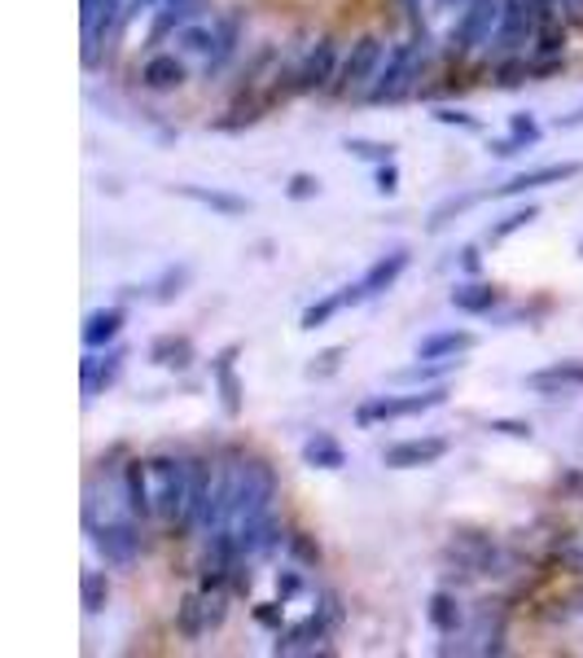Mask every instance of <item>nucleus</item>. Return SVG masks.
Wrapping results in <instances>:
<instances>
[{
  "label": "nucleus",
  "instance_id": "18",
  "mask_svg": "<svg viewBox=\"0 0 583 658\" xmlns=\"http://www.w3.org/2000/svg\"><path fill=\"white\" fill-rule=\"evenodd\" d=\"M237 356H241V347L228 343V347H219L216 361H211V377H216V391H219V400H224V413H228V418H241V377H237Z\"/></svg>",
  "mask_w": 583,
  "mask_h": 658
},
{
  "label": "nucleus",
  "instance_id": "36",
  "mask_svg": "<svg viewBox=\"0 0 583 658\" xmlns=\"http://www.w3.org/2000/svg\"><path fill=\"white\" fill-rule=\"evenodd\" d=\"M176 45H180V53L207 62V53H211V45H216V27H198V22H189V27L176 31Z\"/></svg>",
  "mask_w": 583,
  "mask_h": 658
},
{
  "label": "nucleus",
  "instance_id": "53",
  "mask_svg": "<svg viewBox=\"0 0 583 658\" xmlns=\"http://www.w3.org/2000/svg\"><path fill=\"white\" fill-rule=\"evenodd\" d=\"M298 588H303V576H298V567H286V571H277V597H281V601H290Z\"/></svg>",
  "mask_w": 583,
  "mask_h": 658
},
{
  "label": "nucleus",
  "instance_id": "48",
  "mask_svg": "<svg viewBox=\"0 0 583 658\" xmlns=\"http://www.w3.org/2000/svg\"><path fill=\"white\" fill-rule=\"evenodd\" d=\"M281 606H286L281 597H277V601H259L250 615H255V623H259V628H268V632H281V628H286V610H281Z\"/></svg>",
  "mask_w": 583,
  "mask_h": 658
},
{
  "label": "nucleus",
  "instance_id": "7",
  "mask_svg": "<svg viewBox=\"0 0 583 658\" xmlns=\"http://www.w3.org/2000/svg\"><path fill=\"white\" fill-rule=\"evenodd\" d=\"M92 549L106 558V567H132L141 553V527L137 518H119V522H92Z\"/></svg>",
  "mask_w": 583,
  "mask_h": 658
},
{
  "label": "nucleus",
  "instance_id": "24",
  "mask_svg": "<svg viewBox=\"0 0 583 658\" xmlns=\"http://www.w3.org/2000/svg\"><path fill=\"white\" fill-rule=\"evenodd\" d=\"M149 361H154L158 369H176V373H185V369L198 361V347H194L189 334H158V338L149 343Z\"/></svg>",
  "mask_w": 583,
  "mask_h": 658
},
{
  "label": "nucleus",
  "instance_id": "30",
  "mask_svg": "<svg viewBox=\"0 0 583 658\" xmlns=\"http://www.w3.org/2000/svg\"><path fill=\"white\" fill-rule=\"evenodd\" d=\"M461 369V356H447V361H422L417 356V365H408V369H395L391 373V382L395 386H438L447 373H456Z\"/></svg>",
  "mask_w": 583,
  "mask_h": 658
},
{
  "label": "nucleus",
  "instance_id": "6",
  "mask_svg": "<svg viewBox=\"0 0 583 658\" xmlns=\"http://www.w3.org/2000/svg\"><path fill=\"white\" fill-rule=\"evenodd\" d=\"M79 4H83L79 9V18H83V67L92 71L97 58H101V45L119 31L128 0H79Z\"/></svg>",
  "mask_w": 583,
  "mask_h": 658
},
{
  "label": "nucleus",
  "instance_id": "1",
  "mask_svg": "<svg viewBox=\"0 0 583 658\" xmlns=\"http://www.w3.org/2000/svg\"><path fill=\"white\" fill-rule=\"evenodd\" d=\"M273 501H277V470L264 456H241V465H237V505H233L228 531L241 536L246 527H255L264 513H273Z\"/></svg>",
  "mask_w": 583,
  "mask_h": 658
},
{
  "label": "nucleus",
  "instance_id": "12",
  "mask_svg": "<svg viewBox=\"0 0 583 658\" xmlns=\"http://www.w3.org/2000/svg\"><path fill=\"white\" fill-rule=\"evenodd\" d=\"M334 79H338V45L325 36L307 49L303 67L294 71V92H320V88H334Z\"/></svg>",
  "mask_w": 583,
  "mask_h": 658
},
{
  "label": "nucleus",
  "instance_id": "26",
  "mask_svg": "<svg viewBox=\"0 0 583 658\" xmlns=\"http://www.w3.org/2000/svg\"><path fill=\"white\" fill-rule=\"evenodd\" d=\"M185 79H189V67L176 53H154L146 67H141V84H146L149 92H176Z\"/></svg>",
  "mask_w": 583,
  "mask_h": 658
},
{
  "label": "nucleus",
  "instance_id": "35",
  "mask_svg": "<svg viewBox=\"0 0 583 658\" xmlns=\"http://www.w3.org/2000/svg\"><path fill=\"white\" fill-rule=\"evenodd\" d=\"M106 601H110L106 571H83V580H79V606H83V615H101Z\"/></svg>",
  "mask_w": 583,
  "mask_h": 658
},
{
  "label": "nucleus",
  "instance_id": "54",
  "mask_svg": "<svg viewBox=\"0 0 583 658\" xmlns=\"http://www.w3.org/2000/svg\"><path fill=\"white\" fill-rule=\"evenodd\" d=\"M557 4V18L571 22V27H583V0H553Z\"/></svg>",
  "mask_w": 583,
  "mask_h": 658
},
{
  "label": "nucleus",
  "instance_id": "22",
  "mask_svg": "<svg viewBox=\"0 0 583 658\" xmlns=\"http://www.w3.org/2000/svg\"><path fill=\"white\" fill-rule=\"evenodd\" d=\"M123 325H128V312H123V307H97V312L83 316L79 338H83L88 352H101V347H110V343L123 334Z\"/></svg>",
  "mask_w": 583,
  "mask_h": 658
},
{
  "label": "nucleus",
  "instance_id": "55",
  "mask_svg": "<svg viewBox=\"0 0 583 658\" xmlns=\"http://www.w3.org/2000/svg\"><path fill=\"white\" fill-rule=\"evenodd\" d=\"M461 268H465V273H478V268H483L478 246H465V251H461Z\"/></svg>",
  "mask_w": 583,
  "mask_h": 658
},
{
  "label": "nucleus",
  "instance_id": "29",
  "mask_svg": "<svg viewBox=\"0 0 583 658\" xmlns=\"http://www.w3.org/2000/svg\"><path fill=\"white\" fill-rule=\"evenodd\" d=\"M176 632H180L185 641H202V637L211 632V623H207V597H202V588L180 597V606H176Z\"/></svg>",
  "mask_w": 583,
  "mask_h": 658
},
{
  "label": "nucleus",
  "instance_id": "8",
  "mask_svg": "<svg viewBox=\"0 0 583 658\" xmlns=\"http://www.w3.org/2000/svg\"><path fill=\"white\" fill-rule=\"evenodd\" d=\"M386 62V45L377 36H360L347 53V62L338 67V79H334V92H368L373 79Z\"/></svg>",
  "mask_w": 583,
  "mask_h": 658
},
{
  "label": "nucleus",
  "instance_id": "33",
  "mask_svg": "<svg viewBox=\"0 0 583 658\" xmlns=\"http://www.w3.org/2000/svg\"><path fill=\"white\" fill-rule=\"evenodd\" d=\"M189 282H194V268H189V264H171V268H162V277L149 286V291H154L149 298H154V303H176L180 294L189 291Z\"/></svg>",
  "mask_w": 583,
  "mask_h": 658
},
{
  "label": "nucleus",
  "instance_id": "19",
  "mask_svg": "<svg viewBox=\"0 0 583 658\" xmlns=\"http://www.w3.org/2000/svg\"><path fill=\"white\" fill-rule=\"evenodd\" d=\"M202 9H207V0H162V4L154 9L149 45H162V40H171L180 27H189L194 18H202Z\"/></svg>",
  "mask_w": 583,
  "mask_h": 658
},
{
  "label": "nucleus",
  "instance_id": "46",
  "mask_svg": "<svg viewBox=\"0 0 583 658\" xmlns=\"http://www.w3.org/2000/svg\"><path fill=\"white\" fill-rule=\"evenodd\" d=\"M487 431H492V435H505V439H522V443H531V439H535V426H531V422H522V418H492V422H487Z\"/></svg>",
  "mask_w": 583,
  "mask_h": 658
},
{
  "label": "nucleus",
  "instance_id": "38",
  "mask_svg": "<svg viewBox=\"0 0 583 658\" xmlns=\"http://www.w3.org/2000/svg\"><path fill=\"white\" fill-rule=\"evenodd\" d=\"M347 307V298H343V291L338 294H325L320 303H312V307H303V316H298V330H320V325H329L338 312Z\"/></svg>",
  "mask_w": 583,
  "mask_h": 658
},
{
  "label": "nucleus",
  "instance_id": "27",
  "mask_svg": "<svg viewBox=\"0 0 583 658\" xmlns=\"http://www.w3.org/2000/svg\"><path fill=\"white\" fill-rule=\"evenodd\" d=\"M474 334L470 330H438V334H426L422 343H417V356L422 361H447V356H465V352H474Z\"/></svg>",
  "mask_w": 583,
  "mask_h": 658
},
{
  "label": "nucleus",
  "instance_id": "17",
  "mask_svg": "<svg viewBox=\"0 0 583 658\" xmlns=\"http://www.w3.org/2000/svg\"><path fill=\"white\" fill-rule=\"evenodd\" d=\"M526 391H535V395H566V391H583V361H553V365L526 373Z\"/></svg>",
  "mask_w": 583,
  "mask_h": 658
},
{
  "label": "nucleus",
  "instance_id": "16",
  "mask_svg": "<svg viewBox=\"0 0 583 658\" xmlns=\"http://www.w3.org/2000/svg\"><path fill=\"white\" fill-rule=\"evenodd\" d=\"M286 540H290V531H281V522H277L273 513H264L255 527H246V531L237 536V553L250 558V562H264V558H273Z\"/></svg>",
  "mask_w": 583,
  "mask_h": 658
},
{
  "label": "nucleus",
  "instance_id": "45",
  "mask_svg": "<svg viewBox=\"0 0 583 658\" xmlns=\"http://www.w3.org/2000/svg\"><path fill=\"white\" fill-rule=\"evenodd\" d=\"M435 124H443V128H461V132H483V124L470 115V110H456V106H438L435 115H431Z\"/></svg>",
  "mask_w": 583,
  "mask_h": 658
},
{
  "label": "nucleus",
  "instance_id": "10",
  "mask_svg": "<svg viewBox=\"0 0 583 658\" xmlns=\"http://www.w3.org/2000/svg\"><path fill=\"white\" fill-rule=\"evenodd\" d=\"M583 176V163H544V167H531V171H517L513 180L505 185H496V189H487V198H513V194H531V189H553V185H566V180H575Z\"/></svg>",
  "mask_w": 583,
  "mask_h": 658
},
{
  "label": "nucleus",
  "instance_id": "52",
  "mask_svg": "<svg viewBox=\"0 0 583 658\" xmlns=\"http://www.w3.org/2000/svg\"><path fill=\"white\" fill-rule=\"evenodd\" d=\"M228 588H233L237 597H246V592L255 588V576H250V558H237V567H233V580H228Z\"/></svg>",
  "mask_w": 583,
  "mask_h": 658
},
{
  "label": "nucleus",
  "instance_id": "49",
  "mask_svg": "<svg viewBox=\"0 0 583 658\" xmlns=\"http://www.w3.org/2000/svg\"><path fill=\"white\" fill-rule=\"evenodd\" d=\"M373 189H377L382 198H395V194H399V167H395V158H391V163H377Z\"/></svg>",
  "mask_w": 583,
  "mask_h": 658
},
{
  "label": "nucleus",
  "instance_id": "9",
  "mask_svg": "<svg viewBox=\"0 0 583 658\" xmlns=\"http://www.w3.org/2000/svg\"><path fill=\"white\" fill-rule=\"evenodd\" d=\"M452 452V443L443 435H422V439H399L382 452V465L386 470H426V465H438L443 456Z\"/></svg>",
  "mask_w": 583,
  "mask_h": 658
},
{
  "label": "nucleus",
  "instance_id": "40",
  "mask_svg": "<svg viewBox=\"0 0 583 658\" xmlns=\"http://www.w3.org/2000/svg\"><path fill=\"white\" fill-rule=\"evenodd\" d=\"M286 549H290V558L298 562V567H320V544H316V536H307V531H290V540H286Z\"/></svg>",
  "mask_w": 583,
  "mask_h": 658
},
{
  "label": "nucleus",
  "instance_id": "25",
  "mask_svg": "<svg viewBox=\"0 0 583 658\" xmlns=\"http://www.w3.org/2000/svg\"><path fill=\"white\" fill-rule=\"evenodd\" d=\"M237 45H241V13H224L216 22V45H211V53H207V62H202V75L211 79V75L224 71V67L233 62Z\"/></svg>",
  "mask_w": 583,
  "mask_h": 658
},
{
  "label": "nucleus",
  "instance_id": "47",
  "mask_svg": "<svg viewBox=\"0 0 583 658\" xmlns=\"http://www.w3.org/2000/svg\"><path fill=\"white\" fill-rule=\"evenodd\" d=\"M531 71H535V67H531L526 58L510 53V58H505V62L496 67V84H501V88H517V84H522V79H526Z\"/></svg>",
  "mask_w": 583,
  "mask_h": 658
},
{
  "label": "nucleus",
  "instance_id": "13",
  "mask_svg": "<svg viewBox=\"0 0 583 658\" xmlns=\"http://www.w3.org/2000/svg\"><path fill=\"white\" fill-rule=\"evenodd\" d=\"M123 361H128V347H101V352H88L79 361V386H83V400H97L101 391H110L123 373Z\"/></svg>",
  "mask_w": 583,
  "mask_h": 658
},
{
  "label": "nucleus",
  "instance_id": "3",
  "mask_svg": "<svg viewBox=\"0 0 583 658\" xmlns=\"http://www.w3.org/2000/svg\"><path fill=\"white\" fill-rule=\"evenodd\" d=\"M149 479H154V513L180 527L189 510V456H171V452L149 456Z\"/></svg>",
  "mask_w": 583,
  "mask_h": 658
},
{
  "label": "nucleus",
  "instance_id": "2",
  "mask_svg": "<svg viewBox=\"0 0 583 658\" xmlns=\"http://www.w3.org/2000/svg\"><path fill=\"white\" fill-rule=\"evenodd\" d=\"M426 36L417 40V45H395L391 53H386V62H382V71L373 79V88H368L365 97L373 106H395V101H404L413 88H417V79H422V67H426Z\"/></svg>",
  "mask_w": 583,
  "mask_h": 658
},
{
  "label": "nucleus",
  "instance_id": "32",
  "mask_svg": "<svg viewBox=\"0 0 583 658\" xmlns=\"http://www.w3.org/2000/svg\"><path fill=\"white\" fill-rule=\"evenodd\" d=\"M496 303H501V286H492V282H461L452 291V307L456 312H470V316H483Z\"/></svg>",
  "mask_w": 583,
  "mask_h": 658
},
{
  "label": "nucleus",
  "instance_id": "59",
  "mask_svg": "<svg viewBox=\"0 0 583 658\" xmlns=\"http://www.w3.org/2000/svg\"><path fill=\"white\" fill-rule=\"evenodd\" d=\"M580 255H583V242H580Z\"/></svg>",
  "mask_w": 583,
  "mask_h": 658
},
{
  "label": "nucleus",
  "instance_id": "15",
  "mask_svg": "<svg viewBox=\"0 0 583 658\" xmlns=\"http://www.w3.org/2000/svg\"><path fill=\"white\" fill-rule=\"evenodd\" d=\"M211 488H216V461L189 456V510H185L180 531H202L207 505H211Z\"/></svg>",
  "mask_w": 583,
  "mask_h": 658
},
{
  "label": "nucleus",
  "instance_id": "39",
  "mask_svg": "<svg viewBox=\"0 0 583 658\" xmlns=\"http://www.w3.org/2000/svg\"><path fill=\"white\" fill-rule=\"evenodd\" d=\"M259 119H264V101H246V106L237 101V106H233L224 119H216L211 128H216V132H241V128H255Z\"/></svg>",
  "mask_w": 583,
  "mask_h": 658
},
{
  "label": "nucleus",
  "instance_id": "57",
  "mask_svg": "<svg viewBox=\"0 0 583 658\" xmlns=\"http://www.w3.org/2000/svg\"><path fill=\"white\" fill-rule=\"evenodd\" d=\"M583 124V106L575 110V115H566V119H557V128H580Z\"/></svg>",
  "mask_w": 583,
  "mask_h": 658
},
{
  "label": "nucleus",
  "instance_id": "20",
  "mask_svg": "<svg viewBox=\"0 0 583 658\" xmlns=\"http://www.w3.org/2000/svg\"><path fill=\"white\" fill-rule=\"evenodd\" d=\"M171 194L176 198H185V203H198V207H207V212H216L224 219H237L250 212V203L241 198V194H228V189H207V185H171Z\"/></svg>",
  "mask_w": 583,
  "mask_h": 658
},
{
  "label": "nucleus",
  "instance_id": "42",
  "mask_svg": "<svg viewBox=\"0 0 583 658\" xmlns=\"http://www.w3.org/2000/svg\"><path fill=\"white\" fill-rule=\"evenodd\" d=\"M343 149H347L352 158H365V163H391V158H395V146H391V141H365V137H347Z\"/></svg>",
  "mask_w": 583,
  "mask_h": 658
},
{
  "label": "nucleus",
  "instance_id": "14",
  "mask_svg": "<svg viewBox=\"0 0 583 658\" xmlns=\"http://www.w3.org/2000/svg\"><path fill=\"white\" fill-rule=\"evenodd\" d=\"M535 31H540V18H535L531 0H510L505 18H501V31L492 36V49L496 53H522V45H531Z\"/></svg>",
  "mask_w": 583,
  "mask_h": 658
},
{
  "label": "nucleus",
  "instance_id": "56",
  "mask_svg": "<svg viewBox=\"0 0 583 658\" xmlns=\"http://www.w3.org/2000/svg\"><path fill=\"white\" fill-rule=\"evenodd\" d=\"M517 141H513V137H505V141H487V154H496V158H513V154H517Z\"/></svg>",
  "mask_w": 583,
  "mask_h": 658
},
{
  "label": "nucleus",
  "instance_id": "58",
  "mask_svg": "<svg viewBox=\"0 0 583 658\" xmlns=\"http://www.w3.org/2000/svg\"><path fill=\"white\" fill-rule=\"evenodd\" d=\"M438 9H465V4H470V0H435Z\"/></svg>",
  "mask_w": 583,
  "mask_h": 658
},
{
  "label": "nucleus",
  "instance_id": "28",
  "mask_svg": "<svg viewBox=\"0 0 583 658\" xmlns=\"http://www.w3.org/2000/svg\"><path fill=\"white\" fill-rule=\"evenodd\" d=\"M426 619H431V628H435L438 637H456V632L465 628V610H461L456 592H447V588L431 592V601H426Z\"/></svg>",
  "mask_w": 583,
  "mask_h": 658
},
{
  "label": "nucleus",
  "instance_id": "37",
  "mask_svg": "<svg viewBox=\"0 0 583 658\" xmlns=\"http://www.w3.org/2000/svg\"><path fill=\"white\" fill-rule=\"evenodd\" d=\"M562 53H566V27H557V18L553 22H540V31H535V58L562 62Z\"/></svg>",
  "mask_w": 583,
  "mask_h": 658
},
{
  "label": "nucleus",
  "instance_id": "51",
  "mask_svg": "<svg viewBox=\"0 0 583 658\" xmlns=\"http://www.w3.org/2000/svg\"><path fill=\"white\" fill-rule=\"evenodd\" d=\"M202 597H207V623H211V632H216L219 623H224V615H228L233 588H211V592H202Z\"/></svg>",
  "mask_w": 583,
  "mask_h": 658
},
{
  "label": "nucleus",
  "instance_id": "23",
  "mask_svg": "<svg viewBox=\"0 0 583 658\" xmlns=\"http://www.w3.org/2000/svg\"><path fill=\"white\" fill-rule=\"evenodd\" d=\"M123 497H128V513L132 518H154V479H149V461L132 456L123 465Z\"/></svg>",
  "mask_w": 583,
  "mask_h": 658
},
{
  "label": "nucleus",
  "instance_id": "44",
  "mask_svg": "<svg viewBox=\"0 0 583 658\" xmlns=\"http://www.w3.org/2000/svg\"><path fill=\"white\" fill-rule=\"evenodd\" d=\"M343 356H347V347H325V352H316L312 356V365L303 369L312 382H325V377H334L338 369H343Z\"/></svg>",
  "mask_w": 583,
  "mask_h": 658
},
{
  "label": "nucleus",
  "instance_id": "43",
  "mask_svg": "<svg viewBox=\"0 0 583 658\" xmlns=\"http://www.w3.org/2000/svg\"><path fill=\"white\" fill-rule=\"evenodd\" d=\"M483 198H487V194H461V198H443L435 212H431V233H438L447 219L461 216V212H470V207H474V203H483Z\"/></svg>",
  "mask_w": 583,
  "mask_h": 658
},
{
  "label": "nucleus",
  "instance_id": "50",
  "mask_svg": "<svg viewBox=\"0 0 583 658\" xmlns=\"http://www.w3.org/2000/svg\"><path fill=\"white\" fill-rule=\"evenodd\" d=\"M320 194V180L312 176V171H294L290 185H286V198H294V203H307V198H316Z\"/></svg>",
  "mask_w": 583,
  "mask_h": 658
},
{
  "label": "nucleus",
  "instance_id": "11",
  "mask_svg": "<svg viewBox=\"0 0 583 658\" xmlns=\"http://www.w3.org/2000/svg\"><path fill=\"white\" fill-rule=\"evenodd\" d=\"M329 637H334L329 619L312 610L307 619H298V623H286V628L277 632V641H273V655H316V650H329V646H325Z\"/></svg>",
  "mask_w": 583,
  "mask_h": 658
},
{
  "label": "nucleus",
  "instance_id": "34",
  "mask_svg": "<svg viewBox=\"0 0 583 658\" xmlns=\"http://www.w3.org/2000/svg\"><path fill=\"white\" fill-rule=\"evenodd\" d=\"M540 219V207L535 203H526V207H517V212H510L505 219H496L492 228H487V246H501V242H510L513 233H522V228H531Z\"/></svg>",
  "mask_w": 583,
  "mask_h": 658
},
{
  "label": "nucleus",
  "instance_id": "31",
  "mask_svg": "<svg viewBox=\"0 0 583 658\" xmlns=\"http://www.w3.org/2000/svg\"><path fill=\"white\" fill-rule=\"evenodd\" d=\"M303 465H312V470H343L347 465V448L334 435L316 431V435L303 443Z\"/></svg>",
  "mask_w": 583,
  "mask_h": 658
},
{
  "label": "nucleus",
  "instance_id": "41",
  "mask_svg": "<svg viewBox=\"0 0 583 658\" xmlns=\"http://www.w3.org/2000/svg\"><path fill=\"white\" fill-rule=\"evenodd\" d=\"M510 137H513V141H517L522 149H535L540 141H544V128L535 124V115L517 110V115H510Z\"/></svg>",
  "mask_w": 583,
  "mask_h": 658
},
{
  "label": "nucleus",
  "instance_id": "21",
  "mask_svg": "<svg viewBox=\"0 0 583 658\" xmlns=\"http://www.w3.org/2000/svg\"><path fill=\"white\" fill-rule=\"evenodd\" d=\"M408 264H413V251H408V246H395V251H386L382 259H373L368 273L360 277V286H365L368 298H377V294L391 291V286L408 273Z\"/></svg>",
  "mask_w": 583,
  "mask_h": 658
},
{
  "label": "nucleus",
  "instance_id": "4",
  "mask_svg": "<svg viewBox=\"0 0 583 658\" xmlns=\"http://www.w3.org/2000/svg\"><path fill=\"white\" fill-rule=\"evenodd\" d=\"M438 404H447V386H443V382H438V386H422V391H413V395H373V400H365V404L356 409V426H360V431H373V426H382V422L422 418V413H431Z\"/></svg>",
  "mask_w": 583,
  "mask_h": 658
},
{
  "label": "nucleus",
  "instance_id": "5",
  "mask_svg": "<svg viewBox=\"0 0 583 658\" xmlns=\"http://www.w3.org/2000/svg\"><path fill=\"white\" fill-rule=\"evenodd\" d=\"M505 4H510V0H470V4L461 9V22H456L452 36H447V58H465L470 49L492 45V36L501 31Z\"/></svg>",
  "mask_w": 583,
  "mask_h": 658
}]
</instances>
